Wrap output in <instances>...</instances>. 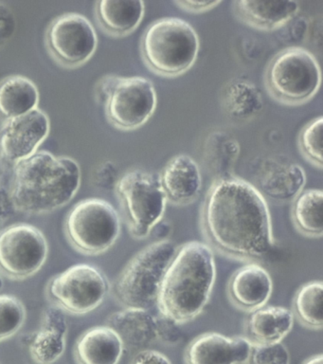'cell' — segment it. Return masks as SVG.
<instances>
[{
    "label": "cell",
    "mask_w": 323,
    "mask_h": 364,
    "mask_svg": "<svg viewBox=\"0 0 323 364\" xmlns=\"http://www.w3.org/2000/svg\"><path fill=\"white\" fill-rule=\"evenodd\" d=\"M202 224L209 246L231 257L255 262L273 249L268 202L255 185L237 176L212 183L203 205Z\"/></svg>",
    "instance_id": "obj_1"
},
{
    "label": "cell",
    "mask_w": 323,
    "mask_h": 364,
    "mask_svg": "<svg viewBox=\"0 0 323 364\" xmlns=\"http://www.w3.org/2000/svg\"><path fill=\"white\" fill-rule=\"evenodd\" d=\"M214 250L201 241L177 247L158 291L161 316L178 324L189 323L203 312L217 281Z\"/></svg>",
    "instance_id": "obj_2"
},
{
    "label": "cell",
    "mask_w": 323,
    "mask_h": 364,
    "mask_svg": "<svg viewBox=\"0 0 323 364\" xmlns=\"http://www.w3.org/2000/svg\"><path fill=\"white\" fill-rule=\"evenodd\" d=\"M81 181L80 165L75 159L38 150L13 168L11 196L16 212L44 215L70 203Z\"/></svg>",
    "instance_id": "obj_3"
},
{
    "label": "cell",
    "mask_w": 323,
    "mask_h": 364,
    "mask_svg": "<svg viewBox=\"0 0 323 364\" xmlns=\"http://www.w3.org/2000/svg\"><path fill=\"white\" fill-rule=\"evenodd\" d=\"M141 55L153 73L177 77L187 73L197 61L199 36L190 23L178 17H164L144 31Z\"/></svg>",
    "instance_id": "obj_4"
},
{
    "label": "cell",
    "mask_w": 323,
    "mask_h": 364,
    "mask_svg": "<svg viewBox=\"0 0 323 364\" xmlns=\"http://www.w3.org/2000/svg\"><path fill=\"white\" fill-rule=\"evenodd\" d=\"M177 247L168 239L153 242L126 264L113 284V294L124 307L148 309L157 304L158 291Z\"/></svg>",
    "instance_id": "obj_5"
},
{
    "label": "cell",
    "mask_w": 323,
    "mask_h": 364,
    "mask_svg": "<svg viewBox=\"0 0 323 364\" xmlns=\"http://www.w3.org/2000/svg\"><path fill=\"white\" fill-rule=\"evenodd\" d=\"M95 95L110 124L120 130L138 129L157 109V91L146 77L104 76L96 85Z\"/></svg>",
    "instance_id": "obj_6"
},
{
    "label": "cell",
    "mask_w": 323,
    "mask_h": 364,
    "mask_svg": "<svg viewBox=\"0 0 323 364\" xmlns=\"http://www.w3.org/2000/svg\"><path fill=\"white\" fill-rule=\"evenodd\" d=\"M322 68L314 54L300 47L280 50L266 68L268 93L277 101L299 105L310 101L322 85Z\"/></svg>",
    "instance_id": "obj_7"
},
{
    "label": "cell",
    "mask_w": 323,
    "mask_h": 364,
    "mask_svg": "<svg viewBox=\"0 0 323 364\" xmlns=\"http://www.w3.org/2000/svg\"><path fill=\"white\" fill-rule=\"evenodd\" d=\"M65 235L73 249L84 255H100L120 237L121 221L114 206L104 199L79 201L67 213Z\"/></svg>",
    "instance_id": "obj_8"
},
{
    "label": "cell",
    "mask_w": 323,
    "mask_h": 364,
    "mask_svg": "<svg viewBox=\"0 0 323 364\" xmlns=\"http://www.w3.org/2000/svg\"><path fill=\"white\" fill-rule=\"evenodd\" d=\"M130 235L146 239L163 221L167 198L160 176L136 169L124 173L115 185Z\"/></svg>",
    "instance_id": "obj_9"
},
{
    "label": "cell",
    "mask_w": 323,
    "mask_h": 364,
    "mask_svg": "<svg viewBox=\"0 0 323 364\" xmlns=\"http://www.w3.org/2000/svg\"><path fill=\"white\" fill-rule=\"evenodd\" d=\"M106 275L89 264H77L50 279L46 295L53 306L72 315L98 309L109 292Z\"/></svg>",
    "instance_id": "obj_10"
},
{
    "label": "cell",
    "mask_w": 323,
    "mask_h": 364,
    "mask_svg": "<svg viewBox=\"0 0 323 364\" xmlns=\"http://www.w3.org/2000/svg\"><path fill=\"white\" fill-rule=\"evenodd\" d=\"M49 244L38 228L16 223L0 232V273L11 280H25L46 263Z\"/></svg>",
    "instance_id": "obj_11"
},
{
    "label": "cell",
    "mask_w": 323,
    "mask_h": 364,
    "mask_svg": "<svg viewBox=\"0 0 323 364\" xmlns=\"http://www.w3.org/2000/svg\"><path fill=\"white\" fill-rule=\"evenodd\" d=\"M45 43L50 56L62 67L76 68L89 62L98 48V36L87 17L61 14L50 23Z\"/></svg>",
    "instance_id": "obj_12"
},
{
    "label": "cell",
    "mask_w": 323,
    "mask_h": 364,
    "mask_svg": "<svg viewBox=\"0 0 323 364\" xmlns=\"http://www.w3.org/2000/svg\"><path fill=\"white\" fill-rule=\"evenodd\" d=\"M50 131L49 116L40 108L1 122L0 165L13 169L19 162L35 155Z\"/></svg>",
    "instance_id": "obj_13"
},
{
    "label": "cell",
    "mask_w": 323,
    "mask_h": 364,
    "mask_svg": "<svg viewBox=\"0 0 323 364\" xmlns=\"http://www.w3.org/2000/svg\"><path fill=\"white\" fill-rule=\"evenodd\" d=\"M252 346L246 336L228 337L222 333H204L187 347L185 363L246 364Z\"/></svg>",
    "instance_id": "obj_14"
},
{
    "label": "cell",
    "mask_w": 323,
    "mask_h": 364,
    "mask_svg": "<svg viewBox=\"0 0 323 364\" xmlns=\"http://www.w3.org/2000/svg\"><path fill=\"white\" fill-rule=\"evenodd\" d=\"M273 292L270 273L257 262H248L232 273L229 297L239 309L251 312L266 306Z\"/></svg>",
    "instance_id": "obj_15"
},
{
    "label": "cell",
    "mask_w": 323,
    "mask_h": 364,
    "mask_svg": "<svg viewBox=\"0 0 323 364\" xmlns=\"http://www.w3.org/2000/svg\"><path fill=\"white\" fill-rule=\"evenodd\" d=\"M160 181L167 201L175 205H188L197 200L203 186L199 165L186 154L173 156L167 162Z\"/></svg>",
    "instance_id": "obj_16"
},
{
    "label": "cell",
    "mask_w": 323,
    "mask_h": 364,
    "mask_svg": "<svg viewBox=\"0 0 323 364\" xmlns=\"http://www.w3.org/2000/svg\"><path fill=\"white\" fill-rule=\"evenodd\" d=\"M69 331L63 310L55 306L49 307L42 318L41 328L33 333L29 351L38 364H53L63 355Z\"/></svg>",
    "instance_id": "obj_17"
},
{
    "label": "cell",
    "mask_w": 323,
    "mask_h": 364,
    "mask_svg": "<svg viewBox=\"0 0 323 364\" xmlns=\"http://www.w3.org/2000/svg\"><path fill=\"white\" fill-rule=\"evenodd\" d=\"M124 348L118 333L106 324L84 331L76 341L73 354L77 364H119Z\"/></svg>",
    "instance_id": "obj_18"
},
{
    "label": "cell",
    "mask_w": 323,
    "mask_h": 364,
    "mask_svg": "<svg viewBox=\"0 0 323 364\" xmlns=\"http://www.w3.org/2000/svg\"><path fill=\"white\" fill-rule=\"evenodd\" d=\"M235 14L241 21L260 31H274L283 27L299 13L296 1L238 0L234 2Z\"/></svg>",
    "instance_id": "obj_19"
},
{
    "label": "cell",
    "mask_w": 323,
    "mask_h": 364,
    "mask_svg": "<svg viewBox=\"0 0 323 364\" xmlns=\"http://www.w3.org/2000/svg\"><path fill=\"white\" fill-rule=\"evenodd\" d=\"M106 326L118 333L124 346L146 349L158 340L157 318L148 309L124 307L107 318Z\"/></svg>",
    "instance_id": "obj_20"
},
{
    "label": "cell",
    "mask_w": 323,
    "mask_h": 364,
    "mask_svg": "<svg viewBox=\"0 0 323 364\" xmlns=\"http://www.w3.org/2000/svg\"><path fill=\"white\" fill-rule=\"evenodd\" d=\"M295 316L285 306H265L249 314L246 323V337L252 343H282L292 331Z\"/></svg>",
    "instance_id": "obj_21"
},
{
    "label": "cell",
    "mask_w": 323,
    "mask_h": 364,
    "mask_svg": "<svg viewBox=\"0 0 323 364\" xmlns=\"http://www.w3.org/2000/svg\"><path fill=\"white\" fill-rule=\"evenodd\" d=\"M144 13L146 5L138 0H100L95 4L99 27L115 37L126 36L137 30Z\"/></svg>",
    "instance_id": "obj_22"
},
{
    "label": "cell",
    "mask_w": 323,
    "mask_h": 364,
    "mask_svg": "<svg viewBox=\"0 0 323 364\" xmlns=\"http://www.w3.org/2000/svg\"><path fill=\"white\" fill-rule=\"evenodd\" d=\"M306 173L302 166L291 162L271 164L260 175L258 190L265 198L280 202L294 201L305 190Z\"/></svg>",
    "instance_id": "obj_23"
},
{
    "label": "cell",
    "mask_w": 323,
    "mask_h": 364,
    "mask_svg": "<svg viewBox=\"0 0 323 364\" xmlns=\"http://www.w3.org/2000/svg\"><path fill=\"white\" fill-rule=\"evenodd\" d=\"M38 85L23 75H10L0 81V122L25 115L39 108Z\"/></svg>",
    "instance_id": "obj_24"
},
{
    "label": "cell",
    "mask_w": 323,
    "mask_h": 364,
    "mask_svg": "<svg viewBox=\"0 0 323 364\" xmlns=\"http://www.w3.org/2000/svg\"><path fill=\"white\" fill-rule=\"evenodd\" d=\"M223 107L231 119L246 121L260 112L263 105L262 94L256 85L246 80H234L223 92Z\"/></svg>",
    "instance_id": "obj_25"
},
{
    "label": "cell",
    "mask_w": 323,
    "mask_h": 364,
    "mask_svg": "<svg viewBox=\"0 0 323 364\" xmlns=\"http://www.w3.org/2000/svg\"><path fill=\"white\" fill-rule=\"evenodd\" d=\"M323 192L320 189L303 190L295 198L292 218L295 226L309 237L323 235Z\"/></svg>",
    "instance_id": "obj_26"
},
{
    "label": "cell",
    "mask_w": 323,
    "mask_h": 364,
    "mask_svg": "<svg viewBox=\"0 0 323 364\" xmlns=\"http://www.w3.org/2000/svg\"><path fill=\"white\" fill-rule=\"evenodd\" d=\"M323 284L322 281L308 282L300 287L293 301V314L300 323L312 329H322Z\"/></svg>",
    "instance_id": "obj_27"
},
{
    "label": "cell",
    "mask_w": 323,
    "mask_h": 364,
    "mask_svg": "<svg viewBox=\"0 0 323 364\" xmlns=\"http://www.w3.org/2000/svg\"><path fill=\"white\" fill-rule=\"evenodd\" d=\"M26 321V309L16 296L0 294V341L12 338Z\"/></svg>",
    "instance_id": "obj_28"
},
{
    "label": "cell",
    "mask_w": 323,
    "mask_h": 364,
    "mask_svg": "<svg viewBox=\"0 0 323 364\" xmlns=\"http://www.w3.org/2000/svg\"><path fill=\"white\" fill-rule=\"evenodd\" d=\"M323 118L317 117L302 128L299 138L300 149L311 164L322 168Z\"/></svg>",
    "instance_id": "obj_29"
},
{
    "label": "cell",
    "mask_w": 323,
    "mask_h": 364,
    "mask_svg": "<svg viewBox=\"0 0 323 364\" xmlns=\"http://www.w3.org/2000/svg\"><path fill=\"white\" fill-rule=\"evenodd\" d=\"M246 364H290V354L283 343H253Z\"/></svg>",
    "instance_id": "obj_30"
},
{
    "label": "cell",
    "mask_w": 323,
    "mask_h": 364,
    "mask_svg": "<svg viewBox=\"0 0 323 364\" xmlns=\"http://www.w3.org/2000/svg\"><path fill=\"white\" fill-rule=\"evenodd\" d=\"M18 21L15 13L6 3L0 1V47L6 45L15 36Z\"/></svg>",
    "instance_id": "obj_31"
},
{
    "label": "cell",
    "mask_w": 323,
    "mask_h": 364,
    "mask_svg": "<svg viewBox=\"0 0 323 364\" xmlns=\"http://www.w3.org/2000/svg\"><path fill=\"white\" fill-rule=\"evenodd\" d=\"M157 324L158 340L163 341V343L167 344L180 343L182 338V332L178 327L180 324L161 315L160 318H157Z\"/></svg>",
    "instance_id": "obj_32"
},
{
    "label": "cell",
    "mask_w": 323,
    "mask_h": 364,
    "mask_svg": "<svg viewBox=\"0 0 323 364\" xmlns=\"http://www.w3.org/2000/svg\"><path fill=\"white\" fill-rule=\"evenodd\" d=\"M16 212L10 188L0 181V225L9 220Z\"/></svg>",
    "instance_id": "obj_33"
},
{
    "label": "cell",
    "mask_w": 323,
    "mask_h": 364,
    "mask_svg": "<svg viewBox=\"0 0 323 364\" xmlns=\"http://www.w3.org/2000/svg\"><path fill=\"white\" fill-rule=\"evenodd\" d=\"M130 364H173L163 353L155 349H141L132 358Z\"/></svg>",
    "instance_id": "obj_34"
},
{
    "label": "cell",
    "mask_w": 323,
    "mask_h": 364,
    "mask_svg": "<svg viewBox=\"0 0 323 364\" xmlns=\"http://www.w3.org/2000/svg\"><path fill=\"white\" fill-rule=\"evenodd\" d=\"M109 162L103 164L96 170L94 173V183L101 188H109L112 185L117 183L116 179V170L110 168Z\"/></svg>",
    "instance_id": "obj_35"
},
{
    "label": "cell",
    "mask_w": 323,
    "mask_h": 364,
    "mask_svg": "<svg viewBox=\"0 0 323 364\" xmlns=\"http://www.w3.org/2000/svg\"><path fill=\"white\" fill-rule=\"evenodd\" d=\"M174 3L177 7L182 9L184 11L197 14L217 8L222 1H220V0H218V1H188V0H183V1H175Z\"/></svg>",
    "instance_id": "obj_36"
},
{
    "label": "cell",
    "mask_w": 323,
    "mask_h": 364,
    "mask_svg": "<svg viewBox=\"0 0 323 364\" xmlns=\"http://www.w3.org/2000/svg\"><path fill=\"white\" fill-rule=\"evenodd\" d=\"M302 364H323V355H314L306 360Z\"/></svg>",
    "instance_id": "obj_37"
},
{
    "label": "cell",
    "mask_w": 323,
    "mask_h": 364,
    "mask_svg": "<svg viewBox=\"0 0 323 364\" xmlns=\"http://www.w3.org/2000/svg\"><path fill=\"white\" fill-rule=\"evenodd\" d=\"M4 278H2V274L0 273V291H1V289H4Z\"/></svg>",
    "instance_id": "obj_38"
}]
</instances>
